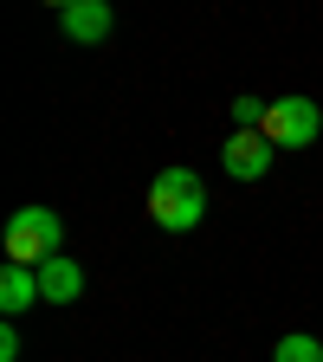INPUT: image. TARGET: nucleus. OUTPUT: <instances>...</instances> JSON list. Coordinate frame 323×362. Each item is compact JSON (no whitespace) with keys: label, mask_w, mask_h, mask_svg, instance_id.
Wrapping results in <instances>:
<instances>
[{"label":"nucleus","mask_w":323,"mask_h":362,"mask_svg":"<svg viewBox=\"0 0 323 362\" xmlns=\"http://www.w3.org/2000/svg\"><path fill=\"white\" fill-rule=\"evenodd\" d=\"M45 7H59V13H65V7H71V0H45Z\"/></svg>","instance_id":"nucleus-11"},{"label":"nucleus","mask_w":323,"mask_h":362,"mask_svg":"<svg viewBox=\"0 0 323 362\" xmlns=\"http://www.w3.org/2000/svg\"><path fill=\"white\" fill-rule=\"evenodd\" d=\"M59 26H65V39H78V45L110 39V0H71V7L59 13Z\"/></svg>","instance_id":"nucleus-6"},{"label":"nucleus","mask_w":323,"mask_h":362,"mask_svg":"<svg viewBox=\"0 0 323 362\" xmlns=\"http://www.w3.org/2000/svg\"><path fill=\"white\" fill-rule=\"evenodd\" d=\"M271 156H278V143H271L265 129H233V136H226V149H220V162H226L233 181H259L271 168Z\"/></svg>","instance_id":"nucleus-4"},{"label":"nucleus","mask_w":323,"mask_h":362,"mask_svg":"<svg viewBox=\"0 0 323 362\" xmlns=\"http://www.w3.org/2000/svg\"><path fill=\"white\" fill-rule=\"evenodd\" d=\"M84 298V265L78 259H45L39 265V304H78Z\"/></svg>","instance_id":"nucleus-5"},{"label":"nucleus","mask_w":323,"mask_h":362,"mask_svg":"<svg viewBox=\"0 0 323 362\" xmlns=\"http://www.w3.org/2000/svg\"><path fill=\"white\" fill-rule=\"evenodd\" d=\"M33 304H39V272H33V265H7V272H0V310L20 317V310H33Z\"/></svg>","instance_id":"nucleus-7"},{"label":"nucleus","mask_w":323,"mask_h":362,"mask_svg":"<svg viewBox=\"0 0 323 362\" xmlns=\"http://www.w3.org/2000/svg\"><path fill=\"white\" fill-rule=\"evenodd\" d=\"M271 362H323V343L298 330V337H285L278 349H271Z\"/></svg>","instance_id":"nucleus-8"},{"label":"nucleus","mask_w":323,"mask_h":362,"mask_svg":"<svg viewBox=\"0 0 323 362\" xmlns=\"http://www.w3.org/2000/svg\"><path fill=\"white\" fill-rule=\"evenodd\" d=\"M0 362H20V330H0Z\"/></svg>","instance_id":"nucleus-10"},{"label":"nucleus","mask_w":323,"mask_h":362,"mask_svg":"<svg viewBox=\"0 0 323 362\" xmlns=\"http://www.w3.org/2000/svg\"><path fill=\"white\" fill-rule=\"evenodd\" d=\"M59 240H65V220L52 207H20L7 220V265H45V259H59Z\"/></svg>","instance_id":"nucleus-2"},{"label":"nucleus","mask_w":323,"mask_h":362,"mask_svg":"<svg viewBox=\"0 0 323 362\" xmlns=\"http://www.w3.org/2000/svg\"><path fill=\"white\" fill-rule=\"evenodd\" d=\"M265 98H252V90H246V98H233V129H265Z\"/></svg>","instance_id":"nucleus-9"},{"label":"nucleus","mask_w":323,"mask_h":362,"mask_svg":"<svg viewBox=\"0 0 323 362\" xmlns=\"http://www.w3.org/2000/svg\"><path fill=\"white\" fill-rule=\"evenodd\" d=\"M149 220L168 226V233H194V226L207 220V188L194 168H162L149 181Z\"/></svg>","instance_id":"nucleus-1"},{"label":"nucleus","mask_w":323,"mask_h":362,"mask_svg":"<svg viewBox=\"0 0 323 362\" xmlns=\"http://www.w3.org/2000/svg\"><path fill=\"white\" fill-rule=\"evenodd\" d=\"M317 129H323V110H317L310 98H271V110H265V136L278 143V156H285V149H310Z\"/></svg>","instance_id":"nucleus-3"}]
</instances>
